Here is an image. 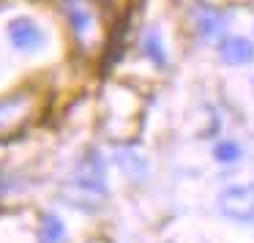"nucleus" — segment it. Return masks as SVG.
I'll return each mask as SVG.
<instances>
[{
    "mask_svg": "<svg viewBox=\"0 0 254 243\" xmlns=\"http://www.w3.org/2000/svg\"><path fill=\"white\" fill-rule=\"evenodd\" d=\"M219 210L235 224H254V186H227L219 194Z\"/></svg>",
    "mask_w": 254,
    "mask_h": 243,
    "instance_id": "1",
    "label": "nucleus"
},
{
    "mask_svg": "<svg viewBox=\"0 0 254 243\" xmlns=\"http://www.w3.org/2000/svg\"><path fill=\"white\" fill-rule=\"evenodd\" d=\"M33 110V99L28 93H11L0 99V137L6 131H14Z\"/></svg>",
    "mask_w": 254,
    "mask_h": 243,
    "instance_id": "2",
    "label": "nucleus"
},
{
    "mask_svg": "<svg viewBox=\"0 0 254 243\" xmlns=\"http://www.w3.org/2000/svg\"><path fill=\"white\" fill-rule=\"evenodd\" d=\"M8 39L19 52H36L44 44V30L33 22L30 17H17L8 25Z\"/></svg>",
    "mask_w": 254,
    "mask_h": 243,
    "instance_id": "3",
    "label": "nucleus"
},
{
    "mask_svg": "<svg viewBox=\"0 0 254 243\" xmlns=\"http://www.w3.org/2000/svg\"><path fill=\"white\" fill-rule=\"evenodd\" d=\"M219 58L227 66H246V63L254 61V47L243 36H230V39H221Z\"/></svg>",
    "mask_w": 254,
    "mask_h": 243,
    "instance_id": "4",
    "label": "nucleus"
},
{
    "mask_svg": "<svg viewBox=\"0 0 254 243\" xmlns=\"http://www.w3.org/2000/svg\"><path fill=\"white\" fill-rule=\"evenodd\" d=\"M63 14H66L68 25H71V30L77 36H85L90 30V25H93V17H90L88 6H82L79 0H66L63 3Z\"/></svg>",
    "mask_w": 254,
    "mask_h": 243,
    "instance_id": "5",
    "label": "nucleus"
},
{
    "mask_svg": "<svg viewBox=\"0 0 254 243\" xmlns=\"http://www.w3.org/2000/svg\"><path fill=\"white\" fill-rule=\"evenodd\" d=\"M213 159L219 164H235V161L243 159V148L235 142V139H219L213 145Z\"/></svg>",
    "mask_w": 254,
    "mask_h": 243,
    "instance_id": "6",
    "label": "nucleus"
},
{
    "mask_svg": "<svg viewBox=\"0 0 254 243\" xmlns=\"http://www.w3.org/2000/svg\"><path fill=\"white\" fill-rule=\"evenodd\" d=\"M63 235H66L63 221L58 219V216L47 213L44 219H41V243H61Z\"/></svg>",
    "mask_w": 254,
    "mask_h": 243,
    "instance_id": "7",
    "label": "nucleus"
},
{
    "mask_svg": "<svg viewBox=\"0 0 254 243\" xmlns=\"http://www.w3.org/2000/svg\"><path fill=\"white\" fill-rule=\"evenodd\" d=\"M142 47H145V55H148L156 66H164V63H167L164 47H161V39H159V30H148V33H145Z\"/></svg>",
    "mask_w": 254,
    "mask_h": 243,
    "instance_id": "8",
    "label": "nucleus"
},
{
    "mask_svg": "<svg viewBox=\"0 0 254 243\" xmlns=\"http://www.w3.org/2000/svg\"><path fill=\"white\" fill-rule=\"evenodd\" d=\"M221 28H224V19H221L216 11H208V14H202V17L197 19V30L205 36V39H213V36H219Z\"/></svg>",
    "mask_w": 254,
    "mask_h": 243,
    "instance_id": "9",
    "label": "nucleus"
},
{
    "mask_svg": "<svg viewBox=\"0 0 254 243\" xmlns=\"http://www.w3.org/2000/svg\"><path fill=\"white\" fill-rule=\"evenodd\" d=\"M3 188H6V178H3V170H0V194H3Z\"/></svg>",
    "mask_w": 254,
    "mask_h": 243,
    "instance_id": "10",
    "label": "nucleus"
}]
</instances>
